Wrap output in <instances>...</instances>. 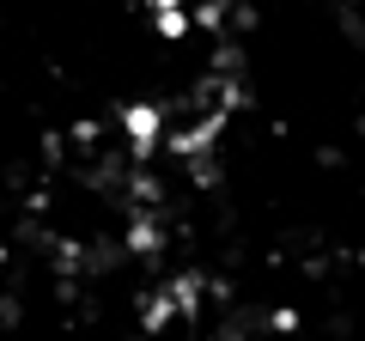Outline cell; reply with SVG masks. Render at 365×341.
<instances>
[{"label": "cell", "instance_id": "cell-1", "mask_svg": "<svg viewBox=\"0 0 365 341\" xmlns=\"http://www.w3.org/2000/svg\"><path fill=\"white\" fill-rule=\"evenodd\" d=\"M122 128H128V141H134V153H153L158 146V128H165V116H158V104H128L122 110Z\"/></svg>", "mask_w": 365, "mask_h": 341}, {"label": "cell", "instance_id": "cell-7", "mask_svg": "<svg viewBox=\"0 0 365 341\" xmlns=\"http://www.w3.org/2000/svg\"><path fill=\"white\" fill-rule=\"evenodd\" d=\"M158 6H182V0H153V13H158Z\"/></svg>", "mask_w": 365, "mask_h": 341}, {"label": "cell", "instance_id": "cell-2", "mask_svg": "<svg viewBox=\"0 0 365 341\" xmlns=\"http://www.w3.org/2000/svg\"><path fill=\"white\" fill-rule=\"evenodd\" d=\"M220 122H225V116L195 122L189 134H177V141H170V153H182V158H207V153H213V141H220Z\"/></svg>", "mask_w": 365, "mask_h": 341}, {"label": "cell", "instance_id": "cell-4", "mask_svg": "<svg viewBox=\"0 0 365 341\" xmlns=\"http://www.w3.org/2000/svg\"><path fill=\"white\" fill-rule=\"evenodd\" d=\"M170 317H177V299H170V292H158V299L146 305V317H140V323H146V329H165Z\"/></svg>", "mask_w": 365, "mask_h": 341}, {"label": "cell", "instance_id": "cell-6", "mask_svg": "<svg viewBox=\"0 0 365 341\" xmlns=\"http://www.w3.org/2000/svg\"><path fill=\"white\" fill-rule=\"evenodd\" d=\"M158 31H165V37H182V31H189L182 6H158Z\"/></svg>", "mask_w": 365, "mask_h": 341}, {"label": "cell", "instance_id": "cell-3", "mask_svg": "<svg viewBox=\"0 0 365 341\" xmlns=\"http://www.w3.org/2000/svg\"><path fill=\"white\" fill-rule=\"evenodd\" d=\"M128 250H134V256H153V250H158V225H153V220H134Z\"/></svg>", "mask_w": 365, "mask_h": 341}, {"label": "cell", "instance_id": "cell-8", "mask_svg": "<svg viewBox=\"0 0 365 341\" xmlns=\"http://www.w3.org/2000/svg\"><path fill=\"white\" fill-rule=\"evenodd\" d=\"M0 263H6V250H0Z\"/></svg>", "mask_w": 365, "mask_h": 341}, {"label": "cell", "instance_id": "cell-5", "mask_svg": "<svg viewBox=\"0 0 365 341\" xmlns=\"http://www.w3.org/2000/svg\"><path fill=\"white\" fill-rule=\"evenodd\" d=\"M170 299H177V311H195V299H201V280H195V275L170 280Z\"/></svg>", "mask_w": 365, "mask_h": 341}]
</instances>
